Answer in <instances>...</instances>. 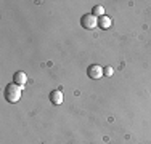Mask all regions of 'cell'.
<instances>
[{"mask_svg":"<svg viewBox=\"0 0 151 144\" xmlns=\"http://www.w3.org/2000/svg\"><path fill=\"white\" fill-rule=\"evenodd\" d=\"M93 16H96V18H101V16H105V8H103L101 5H96V6H93V11H92Z\"/></svg>","mask_w":151,"mask_h":144,"instance_id":"cell-7","label":"cell"},{"mask_svg":"<svg viewBox=\"0 0 151 144\" xmlns=\"http://www.w3.org/2000/svg\"><path fill=\"white\" fill-rule=\"evenodd\" d=\"M13 83L19 85V86H24L27 83V75L24 74L23 71H18L15 75H13Z\"/></svg>","mask_w":151,"mask_h":144,"instance_id":"cell-5","label":"cell"},{"mask_svg":"<svg viewBox=\"0 0 151 144\" xmlns=\"http://www.w3.org/2000/svg\"><path fill=\"white\" fill-rule=\"evenodd\" d=\"M64 96H63V91L61 90H53L52 93H50V103L53 104V106H60L61 103H63Z\"/></svg>","mask_w":151,"mask_h":144,"instance_id":"cell-4","label":"cell"},{"mask_svg":"<svg viewBox=\"0 0 151 144\" xmlns=\"http://www.w3.org/2000/svg\"><path fill=\"white\" fill-rule=\"evenodd\" d=\"M87 75L92 80H100V78L105 75V67H101L100 64H92L87 69Z\"/></svg>","mask_w":151,"mask_h":144,"instance_id":"cell-3","label":"cell"},{"mask_svg":"<svg viewBox=\"0 0 151 144\" xmlns=\"http://www.w3.org/2000/svg\"><path fill=\"white\" fill-rule=\"evenodd\" d=\"M21 93H23V86L16 83H8L5 88V99L12 104H16L21 99Z\"/></svg>","mask_w":151,"mask_h":144,"instance_id":"cell-1","label":"cell"},{"mask_svg":"<svg viewBox=\"0 0 151 144\" xmlns=\"http://www.w3.org/2000/svg\"><path fill=\"white\" fill-rule=\"evenodd\" d=\"M111 26H113V19H111L109 16H101V18H98V27L100 29H103V31H106V29H109Z\"/></svg>","mask_w":151,"mask_h":144,"instance_id":"cell-6","label":"cell"},{"mask_svg":"<svg viewBox=\"0 0 151 144\" xmlns=\"http://www.w3.org/2000/svg\"><path fill=\"white\" fill-rule=\"evenodd\" d=\"M81 24L84 29H88V31H90V29H96L98 27V18L93 16L92 13L84 14V16L81 18Z\"/></svg>","mask_w":151,"mask_h":144,"instance_id":"cell-2","label":"cell"},{"mask_svg":"<svg viewBox=\"0 0 151 144\" xmlns=\"http://www.w3.org/2000/svg\"><path fill=\"white\" fill-rule=\"evenodd\" d=\"M113 74H114L113 67H109V66H108V67H105V75H108V77H111Z\"/></svg>","mask_w":151,"mask_h":144,"instance_id":"cell-8","label":"cell"}]
</instances>
